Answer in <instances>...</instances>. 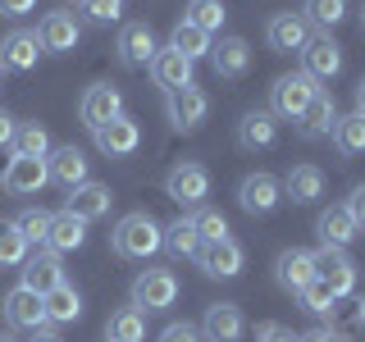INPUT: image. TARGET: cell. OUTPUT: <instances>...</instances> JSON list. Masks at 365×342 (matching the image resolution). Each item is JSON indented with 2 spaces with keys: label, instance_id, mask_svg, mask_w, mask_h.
<instances>
[{
  "label": "cell",
  "instance_id": "obj_11",
  "mask_svg": "<svg viewBox=\"0 0 365 342\" xmlns=\"http://www.w3.org/2000/svg\"><path fill=\"white\" fill-rule=\"evenodd\" d=\"M19 274H23V288H32L37 296L55 292V288L64 283V265H60V256H55L51 247H37V251H28V260L19 265Z\"/></svg>",
  "mask_w": 365,
  "mask_h": 342
},
{
  "label": "cell",
  "instance_id": "obj_49",
  "mask_svg": "<svg viewBox=\"0 0 365 342\" xmlns=\"http://www.w3.org/2000/svg\"><path fill=\"white\" fill-rule=\"evenodd\" d=\"M32 342H64V338L55 333V328H37V333H32Z\"/></svg>",
  "mask_w": 365,
  "mask_h": 342
},
{
  "label": "cell",
  "instance_id": "obj_47",
  "mask_svg": "<svg viewBox=\"0 0 365 342\" xmlns=\"http://www.w3.org/2000/svg\"><path fill=\"white\" fill-rule=\"evenodd\" d=\"M14 133H19V119L9 110H0V151H9V146H14Z\"/></svg>",
  "mask_w": 365,
  "mask_h": 342
},
{
  "label": "cell",
  "instance_id": "obj_38",
  "mask_svg": "<svg viewBox=\"0 0 365 342\" xmlns=\"http://www.w3.org/2000/svg\"><path fill=\"white\" fill-rule=\"evenodd\" d=\"M302 19L311 23V28H338L342 19H347V0H306L302 5Z\"/></svg>",
  "mask_w": 365,
  "mask_h": 342
},
{
  "label": "cell",
  "instance_id": "obj_39",
  "mask_svg": "<svg viewBox=\"0 0 365 342\" xmlns=\"http://www.w3.org/2000/svg\"><path fill=\"white\" fill-rule=\"evenodd\" d=\"M28 260V242H23L14 219H0V269H19Z\"/></svg>",
  "mask_w": 365,
  "mask_h": 342
},
{
  "label": "cell",
  "instance_id": "obj_27",
  "mask_svg": "<svg viewBox=\"0 0 365 342\" xmlns=\"http://www.w3.org/2000/svg\"><path fill=\"white\" fill-rule=\"evenodd\" d=\"M274 142H279V119H274L269 110L242 114V123H237V146H242V151H269Z\"/></svg>",
  "mask_w": 365,
  "mask_h": 342
},
{
  "label": "cell",
  "instance_id": "obj_21",
  "mask_svg": "<svg viewBox=\"0 0 365 342\" xmlns=\"http://www.w3.org/2000/svg\"><path fill=\"white\" fill-rule=\"evenodd\" d=\"M5 319H9V328H28V333H37V328H46V301L32 288H19L5 296Z\"/></svg>",
  "mask_w": 365,
  "mask_h": 342
},
{
  "label": "cell",
  "instance_id": "obj_50",
  "mask_svg": "<svg viewBox=\"0 0 365 342\" xmlns=\"http://www.w3.org/2000/svg\"><path fill=\"white\" fill-rule=\"evenodd\" d=\"M356 114H365V78L356 83Z\"/></svg>",
  "mask_w": 365,
  "mask_h": 342
},
{
  "label": "cell",
  "instance_id": "obj_29",
  "mask_svg": "<svg viewBox=\"0 0 365 342\" xmlns=\"http://www.w3.org/2000/svg\"><path fill=\"white\" fill-rule=\"evenodd\" d=\"M83 242H87V224H83V219H73L68 210L51 214V237H46V247H51L55 256H64V251H78Z\"/></svg>",
  "mask_w": 365,
  "mask_h": 342
},
{
  "label": "cell",
  "instance_id": "obj_22",
  "mask_svg": "<svg viewBox=\"0 0 365 342\" xmlns=\"http://www.w3.org/2000/svg\"><path fill=\"white\" fill-rule=\"evenodd\" d=\"M41 55L46 51H41L37 32H28V28H14V32H5V37H0V64H5V68L28 73V68H37Z\"/></svg>",
  "mask_w": 365,
  "mask_h": 342
},
{
  "label": "cell",
  "instance_id": "obj_15",
  "mask_svg": "<svg viewBox=\"0 0 365 342\" xmlns=\"http://www.w3.org/2000/svg\"><path fill=\"white\" fill-rule=\"evenodd\" d=\"M283 201V187L274 174H247L237 182V205H242L247 214H274Z\"/></svg>",
  "mask_w": 365,
  "mask_h": 342
},
{
  "label": "cell",
  "instance_id": "obj_45",
  "mask_svg": "<svg viewBox=\"0 0 365 342\" xmlns=\"http://www.w3.org/2000/svg\"><path fill=\"white\" fill-rule=\"evenodd\" d=\"M347 214L356 219V228H365V182H361V187H351V197H347Z\"/></svg>",
  "mask_w": 365,
  "mask_h": 342
},
{
  "label": "cell",
  "instance_id": "obj_30",
  "mask_svg": "<svg viewBox=\"0 0 365 342\" xmlns=\"http://www.w3.org/2000/svg\"><path fill=\"white\" fill-rule=\"evenodd\" d=\"M41 301H46V324H73V319L83 315V296H78V288H68V283H60L55 292H46Z\"/></svg>",
  "mask_w": 365,
  "mask_h": 342
},
{
  "label": "cell",
  "instance_id": "obj_43",
  "mask_svg": "<svg viewBox=\"0 0 365 342\" xmlns=\"http://www.w3.org/2000/svg\"><path fill=\"white\" fill-rule=\"evenodd\" d=\"M160 342H205L197 324H187V319H174V324L160 328Z\"/></svg>",
  "mask_w": 365,
  "mask_h": 342
},
{
  "label": "cell",
  "instance_id": "obj_16",
  "mask_svg": "<svg viewBox=\"0 0 365 342\" xmlns=\"http://www.w3.org/2000/svg\"><path fill=\"white\" fill-rule=\"evenodd\" d=\"M197 328H201L205 342H242L247 319H242V311H237L233 301H215V306H205V315H201Z\"/></svg>",
  "mask_w": 365,
  "mask_h": 342
},
{
  "label": "cell",
  "instance_id": "obj_31",
  "mask_svg": "<svg viewBox=\"0 0 365 342\" xmlns=\"http://www.w3.org/2000/svg\"><path fill=\"white\" fill-rule=\"evenodd\" d=\"M334 146H338V155H365V114H338V123H334Z\"/></svg>",
  "mask_w": 365,
  "mask_h": 342
},
{
  "label": "cell",
  "instance_id": "obj_20",
  "mask_svg": "<svg viewBox=\"0 0 365 342\" xmlns=\"http://www.w3.org/2000/svg\"><path fill=\"white\" fill-rule=\"evenodd\" d=\"M274 279H279V288L283 292H302L306 283H315V251H302V247H292V251H283L279 260H274Z\"/></svg>",
  "mask_w": 365,
  "mask_h": 342
},
{
  "label": "cell",
  "instance_id": "obj_54",
  "mask_svg": "<svg viewBox=\"0 0 365 342\" xmlns=\"http://www.w3.org/2000/svg\"><path fill=\"white\" fill-rule=\"evenodd\" d=\"M0 78H5V64H0Z\"/></svg>",
  "mask_w": 365,
  "mask_h": 342
},
{
  "label": "cell",
  "instance_id": "obj_13",
  "mask_svg": "<svg viewBox=\"0 0 365 342\" xmlns=\"http://www.w3.org/2000/svg\"><path fill=\"white\" fill-rule=\"evenodd\" d=\"M114 51H119V64H123V68H151V60H155L160 46H155V32L146 28V23H123Z\"/></svg>",
  "mask_w": 365,
  "mask_h": 342
},
{
  "label": "cell",
  "instance_id": "obj_28",
  "mask_svg": "<svg viewBox=\"0 0 365 342\" xmlns=\"http://www.w3.org/2000/svg\"><path fill=\"white\" fill-rule=\"evenodd\" d=\"M279 187L292 205H311V201L324 197V174H319L315 165H297V169H288V178H283Z\"/></svg>",
  "mask_w": 365,
  "mask_h": 342
},
{
  "label": "cell",
  "instance_id": "obj_53",
  "mask_svg": "<svg viewBox=\"0 0 365 342\" xmlns=\"http://www.w3.org/2000/svg\"><path fill=\"white\" fill-rule=\"evenodd\" d=\"M361 28H365V5H361Z\"/></svg>",
  "mask_w": 365,
  "mask_h": 342
},
{
  "label": "cell",
  "instance_id": "obj_52",
  "mask_svg": "<svg viewBox=\"0 0 365 342\" xmlns=\"http://www.w3.org/2000/svg\"><path fill=\"white\" fill-rule=\"evenodd\" d=\"M0 342H14V338H9V333H0Z\"/></svg>",
  "mask_w": 365,
  "mask_h": 342
},
{
  "label": "cell",
  "instance_id": "obj_46",
  "mask_svg": "<svg viewBox=\"0 0 365 342\" xmlns=\"http://www.w3.org/2000/svg\"><path fill=\"white\" fill-rule=\"evenodd\" d=\"M37 9V0H0V19H23Z\"/></svg>",
  "mask_w": 365,
  "mask_h": 342
},
{
  "label": "cell",
  "instance_id": "obj_17",
  "mask_svg": "<svg viewBox=\"0 0 365 342\" xmlns=\"http://www.w3.org/2000/svg\"><path fill=\"white\" fill-rule=\"evenodd\" d=\"M192 68H197V64H192L187 55H178L174 46H160V51H155V60H151V83H155V87L169 96V91L192 87Z\"/></svg>",
  "mask_w": 365,
  "mask_h": 342
},
{
  "label": "cell",
  "instance_id": "obj_40",
  "mask_svg": "<svg viewBox=\"0 0 365 342\" xmlns=\"http://www.w3.org/2000/svg\"><path fill=\"white\" fill-rule=\"evenodd\" d=\"M14 224H19V233H23V242H28V247H46V237H51V210H41V205L23 210Z\"/></svg>",
  "mask_w": 365,
  "mask_h": 342
},
{
  "label": "cell",
  "instance_id": "obj_48",
  "mask_svg": "<svg viewBox=\"0 0 365 342\" xmlns=\"http://www.w3.org/2000/svg\"><path fill=\"white\" fill-rule=\"evenodd\" d=\"M302 342H347L342 333H334V328H311V333H306Z\"/></svg>",
  "mask_w": 365,
  "mask_h": 342
},
{
  "label": "cell",
  "instance_id": "obj_34",
  "mask_svg": "<svg viewBox=\"0 0 365 342\" xmlns=\"http://www.w3.org/2000/svg\"><path fill=\"white\" fill-rule=\"evenodd\" d=\"M169 46H174L178 55H187V60L197 64V60H205V55H210V46H215V41L205 37L201 28H192L187 19H178V23H174V32H169Z\"/></svg>",
  "mask_w": 365,
  "mask_h": 342
},
{
  "label": "cell",
  "instance_id": "obj_10",
  "mask_svg": "<svg viewBox=\"0 0 365 342\" xmlns=\"http://www.w3.org/2000/svg\"><path fill=\"white\" fill-rule=\"evenodd\" d=\"M119 114H123V96H119V87H110V83H91L83 91V100H78V119H83L91 133L106 128L110 119H119Z\"/></svg>",
  "mask_w": 365,
  "mask_h": 342
},
{
  "label": "cell",
  "instance_id": "obj_51",
  "mask_svg": "<svg viewBox=\"0 0 365 342\" xmlns=\"http://www.w3.org/2000/svg\"><path fill=\"white\" fill-rule=\"evenodd\" d=\"M356 319H361V324H365V296H361V301H356Z\"/></svg>",
  "mask_w": 365,
  "mask_h": 342
},
{
  "label": "cell",
  "instance_id": "obj_9",
  "mask_svg": "<svg viewBox=\"0 0 365 342\" xmlns=\"http://www.w3.org/2000/svg\"><path fill=\"white\" fill-rule=\"evenodd\" d=\"M302 73L311 78V83H334L342 73V46L329 37V32H319V37L306 41L302 51Z\"/></svg>",
  "mask_w": 365,
  "mask_h": 342
},
{
  "label": "cell",
  "instance_id": "obj_26",
  "mask_svg": "<svg viewBox=\"0 0 365 342\" xmlns=\"http://www.w3.org/2000/svg\"><path fill=\"white\" fill-rule=\"evenodd\" d=\"M315 233H319V247H338V251H347L351 242H356V219L347 214V205H329L324 214L315 219Z\"/></svg>",
  "mask_w": 365,
  "mask_h": 342
},
{
  "label": "cell",
  "instance_id": "obj_6",
  "mask_svg": "<svg viewBox=\"0 0 365 342\" xmlns=\"http://www.w3.org/2000/svg\"><path fill=\"white\" fill-rule=\"evenodd\" d=\"M46 182H51V169H46V160L14 155L5 169H0V192H5V197H37Z\"/></svg>",
  "mask_w": 365,
  "mask_h": 342
},
{
  "label": "cell",
  "instance_id": "obj_24",
  "mask_svg": "<svg viewBox=\"0 0 365 342\" xmlns=\"http://www.w3.org/2000/svg\"><path fill=\"white\" fill-rule=\"evenodd\" d=\"M46 169H51V182H60L64 192L83 187L91 178L87 174V155L78 151V146H51V160H46Z\"/></svg>",
  "mask_w": 365,
  "mask_h": 342
},
{
  "label": "cell",
  "instance_id": "obj_3",
  "mask_svg": "<svg viewBox=\"0 0 365 342\" xmlns=\"http://www.w3.org/2000/svg\"><path fill=\"white\" fill-rule=\"evenodd\" d=\"M165 197L178 201V205H201L210 197V169L197 165V160H178L165 174Z\"/></svg>",
  "mask_w": 365,
  "mask_h": 342
},
{
  "label": "cell",
  "instance_id": "obj_7",
  "mask_svg": "<svg viewBox=\"0 0 365 342\" xmlns=\"http://www.w3.org/2000/svg\"><path fill=\"white\" fill-rule=\"evenodd\" d=\"M315 279L324 283V288L334 292L338 301L356 292V265H351L347 251H338V247H319V251H315Z\"/></svg>",
  "mask_w": 365,
  "mask_h": 342
},
{
  "label": "cell",
  "instance_id": "obj_5",
  "mask_svg": "<svg viewBox=\"0 0 365 342\" xmlns=\"http://www.w3.org/2000/svg\"><path fill=\"white\" fill-rule=\"evenodd\" d=\"M165 114H169V123H174V133H197L205 123V114H210V96H205L197 83L182 87V91H169Z\"/></svg>",
  "mask_w": 365,
  "mask_h": 342
},
{
  "label": "cell",
  "instance_id": "obj_4",
  "mask_svg": "<svg viewBox=\"0 0 365 342\" xmlns=\"http://www.w3.org/2000/svg\"><path fill=\"white\" fill-rule=\"evenodd\" d=\"M315 87L306 73H283L279 83L269 87V114L274 119H302V110L311 105V96H315Z\"/></svg>",
  "mask_w": 365,
  "mask_h": 342
},
{
  "label": "cell",
  "instance_id": "obj_25",
  "mask_svg": "<svg viewBox=\"0 0 365 342\" xmlns=\"http://www.w3.org/2000/svg\"><path fill=\"white\" fill-rule=\"evenodd\" d=\"M210 64H215L220 78L237 83V78H247V68H251V46L242 37H220L210 46Z\"/></svg>",
  "mask_w": 365,
  "mask_h": 342
},
{
  "label": "cell",
  "instance_id": "obj_41",
  "mask_svg": "<svg viewBox=\"0 0 365 342\" xmlns=\"http://www.w3.org/2000/svg\"><path fill=\"white\" fill-rule=\"evenodd\" d=\"M192 224H197L201 242H220V237H228V219L220 210H210V205H197V210H192Z\"/></svg>",
  "mask_w": 365,
  "mask_h": 342
},
{
  "label": "cell",
  "instance_id": "obj_55",
  "mask_svg": "<svg viewBox=\"0 0 365 342\" xmlns=\"http://www.w3.org/2000/svg\"><path fill=\"white\" fill-rule=\"evenodd\" d=\"M73 5H83V0H73Z\"/></svg>",
  "mask_w": 365,
  "mask_h": 342
},
{
  "label": "cell",
  "instance_id": "obj_35",
  "mask_svg": "<svg viewBox=\"0 0 365 342\" xmlns=\"http://www.w3.org/2000/svg\"><path fill=\"white\" fill-rule=\"evenodd\" d=\"M14 155H28V160H46L51 155V133H46V123H19V133H14V146H9Z\"/></svg>",
  "mask_w": 365,
  "mask_h": 342
},
{
  "label": "cell",
  "instance_id": "obj_18",
  "mask_svg": "<svg viewBox=\"0 0 365 342\" xmlns=\"http://www.w3.org/2000/svg\"><path fill=\"white\" fill-rule=\"evenodd\" d=\"M91 137H96V151H101V155H114V160L133 155L137 146H142V128H137V119H128V114L110 119L106 128H96Z\"/></svg>",
  "mask_w": 365,
  "mask_h": 342
},
{
  "label": "cell",
  "instance_id": "obj_8",
  "mask_svg": "<svg viewBox=\"0 0 365 342\" xmlns=\"http://www.w3.org/2000/svg\"><path fill=\"white\" fill-rule=\"evenodd\" d=\"M201 265L205 279H237L247 265V251L233 242V237H220V242H201V251L192 256Z\"/></svg>",
  "mask_w": 365,
  "mask_h": 342
},
{
  "label": "cell",
  "instance_id": "obj_12",
  "mask_svg": "<svg viewBox=\"0 0 365 342\" xmlns=\"http://www.w3.org/2000/svg\"><path fill=\"white\" fill-rule=\"evenodd\" d=\"M37 41H41L46 55H68V51H78V41H83V23L68 14V9H55V14L41 19Z\"/></svg>",
  "mask_w": 365,
  "mask_h": 342
},
{
  "label": "cell",
  "instance_id": "obj_42",
  "mask_svg": "<svg viewBox=\"0 0 365 342\" xmlns=\"http://www.w3.org/2000/svg\"><path fill=\"white\" fill-rule=\"evenodd\" d=\"M123 5H128V0H83V19L96 23V28H106V23L123 19Z\"/></svg>",
  "mask_w": 365,
  "mask_h": 342
},
{
  "label": "cell",
  "instance_id": "obj_1",
  "mask_svg": "<svg viewBox=\"0 0 365 342\" xmlns=\"http://www.w3.org/2000/svg\"><path fill=\"white\" fill-rule=\"evenodd\" d=\"M110 247H114V256H123V260H151L155 251L165 247V228H160L146 210H133V214H123V219L114 224Z\"/></svg>",
  "mask_w": 365,
  "mask_h": 342
},
{
  "label": "cell",
  "instance_id": "obj_14",
  "mask_svg": "<svg viewBox=\"0 0 365 342\" xmlns=\"http://www.w3.org/2000/svg\"><path fill=\"white\" fill-rule=\"evenodd\" d=\"M265 41H269V51H279V55H302L306 51V41H311V23H306L302 14H292V9H283V14H274L265 23Z\"/></svg>",
  "mask_w": 365,
  "mask_h": 342
},
{
  "label": "cell",
  "instance_id": "obj_32",
  "mask_svg": "<svg viewBox=\"0 0 365 342\" xmlns=\"http://www.w3.org/2000/svg\"><path fill=\"white\" fill-rule=\"evenodd\" d=\"M146 338V315L137 306H123V311L110 315L106 324V342H142Z\"/></svg>",
  "mask_w": 365,
  "mask_h": 342
},
{
  "label": "cell",
  "instance_id": "obj_44",
  "mask_svg": "<svg viewBox=\"0 0 365 342\" xmlns=\"http://www.w3.org/2000/svg\"><path fill=\"white\" fill-rule=\"evenodd\" d=\"M256 342H302V338H297L292 328H283V324H274V319H269V324L256 328Z\"/></svg>",
  "mask_w": 365,
  "mask_h": 342
},
{
  "label": "cell",
  "instance_id": "obj_2",
  "mask_svg": "<svg viewBox=\"0 0 365 342\" xmlns=\"http://www.w3.org/2000/svg\"><path fill=\"white\" fill-rule=\"evenodd\" d=\"M178 301V279H174V269H142L133 279V306L142 315H155V311H169V306Z\"/></svg>",
  "mask_w": 365,
  "mask_h": 342
},
{
  "label": "cell",
  "instance_id": "obj_33",
  "mask_svg": "<svg viewBox=\"0 0 365 342\" xmlns=\"http://www.w3.org/2000/svg\"><path fill=\"white\" fill-rule=\"evenodd\" d=\"M165 251L178 256V260H187V256L201 251V233H197V224H192V214H182V219H174L165 228Z\"/></svg>",
  "mask_w": 365,
  "mask_h": 342
},
{
  "label": "cell",
  "instance_id": "obj_23",
  "mask_svg": "<svg viewBox=\"0 0 365 342\" xmlns=\"http://www.w3.org/2000/svg\"><path fill=\"white\" fill-rule=\"evenodd\" d=\"M297 123H302V137H306V142L334 133V123H338V100H334V91H329V87H315L311 105L302 110V119H297Z\"/></svg>",
  "mask_w": 365,
  "mask_h": 342
},
{
  "label": "cell",
  "instance_id": "obj_37",
  "mask_svg": "<svg viewBox=\"0 0 365 342\" xmlns=\"http://www.w3.org/2000/svg\"><path fill=\"white\" fill-rule=\"evenodd\" d=\"M192 23V28H201L205 37H215V32L224 28V0H187V14H182Z\"/></svg>",
  "mask_w": 365,
  "mask_h": 342
},
{
  "label": "cell",
  "instance_id": "obj_19",
  "mask_svg": "<svg viewBox=\"0 0 365 342\" xmlns=\"http://www.w3.org/2000/svg\"><path fill=\"white\" fill-rule=\"evenodd\" d=\"M110 205H114V192L106 187V182H83V187H73L68 192V201H64V210L73 214V219H83V224H91V219H106L110 214Z\"/></svg>",
  "mask_w": 365,
  "mask_h": 342
},
{
  "label": "cell",
  "instance_id": "obj_36",
  "mask_svg": "<svg viewBox=\"0 0 365 342\" xmlns=\"http://www.w3.org/2000/svg\"><path fill=\"white\" fill-rule=\"evenodd\" d=\"M297 306H302L306 315H315V319H334V315H338V296L329 292L319 279H315V283H306V288L297 292Z\"/></svg>",
  "mask_w": 365,
  "mask_h": 342
}]
</instances>
